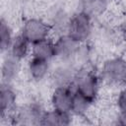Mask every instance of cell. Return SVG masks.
Wrapping results in <instances>:
<instances>
[{
    "label": "cell",
    "instance_id": "9a60e30c",
    "mask_svg": "<svg viewBox=\"0 0 126 126\" xmlns=\"http://www.w3.org/2000/svg\"><path fill=\"white\" fill-rule=\"evenodd\" d=\"M92 101L81 95L79 93L75 91L74 94V99H73V105H72V112H74L77 115H83L91 105Z\"/></svg>",
    "mask_w": 126,
    "mask_h": 126
},
{
    "label": "cell",
    "instance_id": "e0dca14e",
    "mask_svg": "<svg viewBox=\"0 0 126 126\" xmlns=\"http://www.w3.org/2000/svg\"><path fill=\"white\" fill-rule=\"evenodd\" d=\"M72 78V75L69 73V70L67 69H58L57 72L55 73V78L54 80L58 84L57 87L59 86H67V82Z\"/></svg>",
    "mask_w": 126,
    "mask_h": 126
},
{
    "label": "cell",
    "instance_id": "d6986e66",
    "mask_svg": "<svg viewBox=\"0 0 126 126\" xmlns=\"http://www.w3.org/2000/svg\"><path fill=\"white\" fill-rule=\"evenodd\" d=\"M120 33H121L122 38L126 41V21H124L120 27Z\"/></svg>",
    "mask_w": 126,
    "mask_h": 126
},
{
    "label": "cell",
    "instance_id": "4fadbf2b",
    "mask_svg": "<svg viewBox=\"0 0 126 126\" xmlns=\"http://www.w3.org/2000/svg\"><path fill=\"white\" fill-rule=\"evenodd\" d=\"M15 101H16L15 92L8 85V83H4L0 91V109L2 114H4L6 111H9L14 106Z\"/></svg>",
    "mask_w": 126,
    "mask_h": 126
},
{
    "label": "cell",
    "instance_id": "ac0fdd59",
    "mask_svg": "<svg viewBox=\"0 0 126 126\" xmlns=\"http://www.w3.org/2000/svg\"><path fill=\"white\" fill-rule=\"evenodd\" d=\"M117 105L119 110L121 111V114L126 115V89L120 92L117 99Z\"/></svg>",
    "mask_w": 126,
    "mask_h": 126
},
{
    "label": "cell",
    "instance_id": "3957f363",
    "mask_svg": "<svg viewBox=\"0 0 126 126\" xmlns=\"http://www.w3.org/2000/svg\"><path fill=\"white\" fill-rule=\"evenodd\" d=\"M50 32L49 26L39 19L27 20L22 29V34L32 44L37 41L46 39Z\"/></svg>",
    "mask_w": 126,
    "mask_h": 126
},
{
    "label": "cell",
    "instance_id": "ba28073f",
    "mask_svg": "<svg viewBox=\"0 0 126 126\" xmlns=\"http://www.w3.org/2000/svg\"><path fill=\"white\" fill-rule=\"evenodd\" d=\"M28 69L31 77L36 81H39L43 79L48 72L49 69L48 60L32 56V58L29 62Z\"/></svg>",
    "mask_w": 126,
    "mask_h": 126
},
{
    "label": "cell",
    "instance_id": "8fae6325",
    "mask_svg": "<svg viewBox=\"0 0 126 126\" xmlns=\"http://www.w3.org/2000/svg\"><path fill=\"white\" fill-rule=\"evenodd\" d=\"M30 43L31 42L23 34L16 36L13 39L12 44L10 46V55H12L13 57H15L19 60L25 58L28 55Z\"/></svg>",
    "mask_w": 126,
    "mask_h": 126
},
{
    "label": "cell",
    "instance_id": "2e32d148",
    "mask_svg": "<svg viewBox=\"0 0 126 126\" xmlns=\"http://www.w3.org/2000/svg\"><path fill=\"white\" fill-rule=\"evenodd\" d=\"M0 33H1V41H0L1 50L5 51L6 49L10 48L12 41H13V38H12V32H11L10 27L3 20L1 21Z\"/></svg>",
    "mask_w": 126,
    "mask_h": 126
},
{
    "label": "cell",
    "instance_id": "52a82bcc",
    "mask_svg": "<svg viewBox=\"0 0 126 126\" xmlns=\"http://www.w3.org/2000/svg\"><path fill=\"white\" fill-rule=\"evenodd\" d=\"M44 112L45 111H43L42 108L38 104L32 103V104L26 105L15 116V118H17L16 123L40 124V121H41V118H42Z\"/></svg>",
    "mask_w": 126,
    "mask_h": 126
},
{
    "label": "cell",
    "instance_id": "8992f818",
    "mask_svg": "<svg viewBox=\"0 0 126 126\" xmlns=\"http://www.w3.org/2000/svg\"><path fill=\"white\" fill-rule=\"evenodd\" d=\"M79 44L80 42L72 38L69 34L61 35L54 42V56L61 59H68L77 52Z\"/></svg>",
    "mask_w": 126,
    "mask_h": 126
},
{
    "label": "cell",
    "instance_id": "30bf717a",
    "mask_svg": "<svg viewBox=\"0 0 126 126\" xmlns=\"http://www.w3.org/2000/svg\"><path fill=\"white\" fill-rule=\"evenodd\" d=\"M20 71V60L10 55L7 57L2 65V78L5 83L14 80Z\"/></svg>",
    "mask_w": 126,
    "mask_h": 126
},
{
    "label": "cell",
    "instance_id": "7a4b0ae2",
    "mask_svg": "<svg viewBox=\"0 0 126 126\" xmlns=\"http://www.w3.org/2000/svg\"><path fill=\"white\" fill-rule=\"evenodd\" d=\"M102 78L112 85L126 84V60L120 57L111 58L104 62L101 69Z\"/></svg>",
    "mask_w": 126,
    "mask_h": 126
},
{
    "label": "cell",
    "instance_id": "6da1fadb",
    "mask_svg": "<svg viewBox=\"0 0 126 126\" xmlns=\"http://www.w3.org/2000/svg\"><path fill=\"white\" fill-rule=\"evenodd\" d=\"M67 32L78 42L87 40L92 32V17L83 11L76 13L68 21Z\"/></svg>",
    "mask_w": 126,
    "mask_h": 126
},
{
    "label": "cell",
    "instance_id": "7c38bea8",
    "mask_svg": "<svg viewBox=\"0 0 126 126\" xmlns=\"http://www.w3.org/2000/svg\"><path fill=\"white\" fill-rule=\"evenodd\" d=\"M32 55L34 57L49 60L54 56V43L47 38L32 43Z\"/></svg>",
    "mask_w": 126,
    "mask_h": 126
},
{
    "label": "cell",
    "instance_id": "5b68a950",
    "mask_svg": "<svg viewBox=\"0 0 126 126\" xmlns=\"http://www.w3.org/2000/svg\"><path fill=\"white\" fill-rule=\"evenodd\" d=\"M74 94L68 86H59L57 87L51 97V103L53 106V109L63 111V112H71L72 111V105H73V99H74Z\"/></svg>",
    "mask_w": 126,
    "mask_h": 126
},
{
    "label": "cell",
    "instance_id": "9c48e42d",
    "mask_svg": "<svg viewBox=\"0 0 126 126\" xmlns=\"http://www.w3.org/2000/svg\"><path fill=\"white\" fill-rule=\"evenodd\" d=\"M71 119L68 112L59 111L56 109H53L51 111H45L40 124L41 125H68L70 124Z\"/></svg>",
    "mask_w": 126,
    "mask_h": 126
},
{
    "label": "cell",
    "instance_id": "277c9868",
    "mask_svg": "<svg viewBox=\"0 0 126 126\" xmlns=\"http://www.w3.org/2000/svg\"><path fill=\"white\" fill-rule=\"evenodd\" d=\"M76 92L93 102L95 99L98 92L97 76L92 72L82 74L77 80Z\"/></svg>",
    "mask_w": 126,
    "mask_h": 126
},
{
    "label": "cell",
    "instance_id": "5bb4252c",
    "mask_svg": "<svg viewBox=\"0 0 126 126\" xmlns=\"http://www.w3.org/2000/svg\"><path fill=\"white\" fill-rule=\"evenodd\" d=\"M107 7V0H82V11L89 16L102 14Z\"/></svg>",
    "mask_w": 126,
    "mask_h": 126
}]
</instances>
